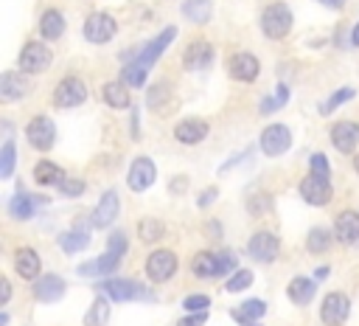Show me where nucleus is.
Listing matches in <instances>:
<instances>
[{"label":"nucleus","mask_w":359,"mask_h":326,"mask_svg":"<svg viewBox=\"0 0 359 326\" xmlns=\"http://www.w3.org/2000/svg\"><path fill=\"white\" fill-rule=\"evenodd\" d=\"M233 267H236V253L230 250H222V253L202 250L191 261V270L196 278H219V275H227Z\"/></svg>","instance_id":"obj_1"},{"label":"nucleus","mask_w":359,"mask_h":326,"mask_svg":"<svg viewBox=\"0 0 359 326\" xmlns=\"http://www.w3.org/2000/svg\"><path fill=\"white\" fill-rule=\"evenodd\" d=\"M261 28H264V34L269 39H283L289 34V28H292V11H289V6L280 3V0L269 3L261 11Z\"/></svg>","instance_id":"obj_2"},{"label":"nucleus","mask_w":359,"mask_h":326,"mask_svg":"<svg viewBox=\"0 0 359 326\" xmlns=\"http://www.w3.org/2000/svg\"><path fill=\"white\" fill-rule=\"evenodd\" d=\"M115 31H118L115 20H112L109 14H104V11H95V14H90V17L84 20V39H87V42L104 45V42H109V39L115 37Z\"/></svg>","instance_id":"obj_3"},{"label":"nucleus","mask_w":359,"mask_h":326,"mask_svg":"<svg viewBox=\"0 0 359 326\" xmlns=\"http://www.w3.org/2000/svg\"><path fill=\"white\" fill-rule=\"evenodd\" d=\"M84 98H87V87H84V82H81V79H76V76L62 79V82L56 84V90H53V104H56V107H62V110L79 107Z\"/></svg>","instance_id":"obj_4"},{"label":"nucleus","mask_w":359,"mask_h":326,"mask_svg":"<svg viewBox=\"0 0 359 326\" xmlns=\"http://www.w3.org/2000/svg\"><path fill=\"white\" fill-rule=\"evenodd\" d=\"M25 138H28V143L34 146V149H50L53 146V141H56V126H53V121L48 118V115H34L31 121H28V126H25Z\"/></svg>","instance_id":"obj_5"},{"label":"nucleus","mask_w":359,"mask_h":326,"mask_svg":"<svg viewBox=\"0 0 359 326\" xmlns=\"http://www.w3.org/2000/svg\"><path fill=\"white\" fill-rule=\"evenodd\" d=\"M177 273V256H174V250H154L149 259H146V275L151 278V281H157V284H163V281H168L171 275Z\"/></svg>","instance_id":"obj_6"},{"label":"nucleus","mask_w":359,"mask_h":326,"mask_svg":"<svg viewBox=\"0 0 359 326\" xmlns=\"http://www.w3.org/2000/svg\"><path fill=\"white\" fill-rule=\"evenodd\" d=\"M50 62H53V53H50V48L42 45V42H28V45L22 48V53H20V67H22V73H42L45 67H50Z\"/></svg>","instance_id":"obj_7"},{"label":"nucleus","mask_w":359,"mask_h":326,"mask_svg":"<svg viewBox=\"0 0 359 326\" xmlns=\"http://www.w3.org/2000/svg\"><path fill=\"white\" fill-rule=\"evenodd\" d=\"M289 146H292V132H289V126H283V124H269V126L261 132V152H264V155L278 157V155H283Z\"/></svg>","instance_id":"obj_8"},{"label":"nucleus","mask_w":359,"mask_h":326,"mask_svg":"<svg viewBox=\"0 0 359 326\" xmlns=\"http://www.w3.org/2000/svg\"><path fill=\"white\" fill-rule=\"evenodd\" d=\"M348 312H351L348 295H342V292H328V295L323 298V306H320V320H323L325 326H339V323H345Z\"/></svg>","instance_id":"obj_9"},{"label":"nucleus","mask_w":359,"mask_h":326,"mask_svg":"<svg viewBox=\"0 0 359 326\" xmlns=\"http://www.w3.org/2000/svg\"><path fill=\"white\" fill-rule=\"evenodd\" d=\"M174 37H177V28H174V25L163 28V31H160V34H157L151 42H146V45H143V48L135 53V62H137V65H143V67L154 65V62L163 56V51L171 45V39H174Z\"/></svg>","instance_id":"obj_10"},{"label":"nucleus","mask_w":359,"mask_h":326,"mask_svg":"<svg viewBox=\"0 0 359 326\" xmlns=\"http://www.w3.org/2000/svg\"><path fill=\"white\" fill-rule=\"evenodd\" d=\"M300 194H303V200L311 202V205H325V202L331 200V183H328V177L311 171V174H306V177L300 180Z\"/></svg>","instance_id":"obj_11"},{"label":"nucleus","mask_w":359,"mask_h":326,"mask_svg":"<svg viewBox=\"0 0 359 326\" xmlns=\"http://www.w3.org/2000/svg\"><path fill=\"white\" fill-rule=\"evenodd\" d=\"M247 250L255 261H275L278 259V250H280V242L278 236H272L269 230H258L252 233V239L247 242Z\"/></svg>","instance_id":"obj_12"},{"label":"nucleus","mask_w":359,"mask_h":326,"mask_svg":"<svg viewBox=\"0 0 359 326\" xmlns=\"http://www.w3.org/2000/svg\"><path fill=\"white\" fill-rule=\"evenodd\" d=\"M154 177H157L154 163H151L149 157H135L132 166H129V177H126V183H129L132 191L140 194V191H146V188L154 183Z\"/></svg>","instance_id":"obj_13"},{"label":"nucleus","mask_w":359,"mask_h":326,"mask_svg":"<svg viewBox=\"0 0 359 326\" xmlns=\"http://www.w3.org/2000/svg\"><path fill=\"white\" fill-rule=\"evenodd\" d=\"M331 143H334L337 152L351 155L356 149V143H359V124H353V121H337L331 126Z\"/></svg>","instance_id":"obj_14"},{"label":"nucleus","mask_w":359,"mask_h":326,"mask_svg":"<svg viewBox=\"0 0 359 326\" xmlns=\"http://www.w3.org/2000/svg\"><path fill=\"white\" fill-rule=\"evenodd\" d=\"M210 62H213V45L208 39H194L182 53V67L185 70H202Z\"/></svg>","instance_id":"obj_15"},{"label":"nucleus","mask_w":359,"mask_h":326,"mask_svg":"<svg viewBox=\"0 0 359 326\" xmlns=\"http://www.w3.org/2000/svg\"><path fill=\"white\" fill-rule=\"evenodd\" d=\"M227 70H230V76H233L236 82H252V79L258 76L261 65H258V59H255L252 53L241 51V53H233V56H230Z\"/></svg>","instance_id":"obj_16"},{"label":"nucleus","mask_w":359,"mask_h":326,"mask_svg":"<svg viewBox=\"0 0 359 326\" xmlns=\"http://www.w3.org/2000/svg\"><path fill=\"white\" fill-rule=\"evenodd\" d=\"M101 289H104L112 301H132V298H137V295H146V298H149V292H146L140 284L129 281V278H107V281L101 284Z\"/></svg>","instance_id":"obj_17"},{"label":"nucleus","mask_w":359,"mask_h":326,"mask_svg":"<svg viewBox=\"0 0 359 326\" xmlns=\"http://www.w3.org/2000/svg\"><path fill=\"white\" fill-rule=\"evenodd\" d=\"M65 289H67V284H65V278L62 275H53V273H45V275H39L36 281H34V295L39 298V301H59L62 295H65Z\"/></svg>","instance_id":"obj_18"},{"label":"nucleus","mask_w":359,"mask_h":326,"mask_svg":"<svg viewBox=\"0 0 359 326\" xmlns=\"http://www.w3.org/2000/svg\"><path fill=\"white\" fill-rule=\"evenodd\" d=\"M205 135H208V124L202 118H185L174 126V138L185 146H194V143L205 141Z\"/></svg>","instance_id":"obj_19"},{"label":"nucleus","mask_w":359,"mask_h":326,"mask_svg":"<svg viewBox=\"0 0 359 326\" xmlns=\"http://www.w3.org/2000/svg\"><path fill=\"white\" fill-rule=\"evenodd\" d=\"M118 208H121V200L115 191H104V197L98 200L95 211H93V225L95 228H107L112 225V219L118 216Z\"/></svg>","instance_id":"obj_20"},{"label":"nucleus","mask_w":359,"mask_h":326,"mask_svg":"<svg viewBox=\"0 0 359 326\" xmlns=\"http://www.w3.org/2000/svg\"><path fill=\"white\" fill-rule=\"evenodd\" d=\"M121 259H123V256H118V253L107 250L101 259L87 261V264H79V275H112V273L118 270Z\"/></svg>","instance_id":"obj_21"},{"label":"nucleus","mask_w":359,"mask_h":326,"mask_svg":"<svg viewBox=\"0 0 359 326\" xmlns=\"http://www.w3.org/2000/svg\"><path fill=\"white\" fill-rule=\"evenodd\" d=\"M334 233L342 244H353L359 239V214L356 211H342L337 216V225H334Z\"/></svg>","instance_id":"obj_22"},{"label":"nucleus","mask_w":359,"mask_h":326,"mask_svg":"<svg viewBox=\"0 0 359 326\" xmlns=\"http://www.w3.org/2000/svg\"><path fill=\"white\" fill-rule=\"evenodd\" d=\"M42 202H45L42 197H31V194H25V191H17V194L8 200V214H11L14 219H31L34 211H36V205H42Z\"/></svg>","instance_id":"obj_23"},{"label":"nucleus","mask_w":359,"mask_h":326,"mask_svg":"<svg viewBox=\"0 0 359 326\" xmlns=\"http://www.w3.org/2000/svg\"><path fill=\"white\" fill-rule=\"evenodd\" d=\"M28 93V84H25V79L20 76V73H11V70H6L3 76H0V98L8 104V101H17V98H22Z\"/></svg>","instance_id":"obj_24"},{"label":"nucleus","mask_w":359,"mask_h":326,"mask_svg":"<svg viewBox=\"0 0 359 326\" xmlns=\"http://www.w3.org/2000/svg\"><path fill=\"white\" fill-rule=\"evenodd\" d=\"M266 312V304L258 298H247L238 309H233V318L238 320V326H258V318Z\"/></svg>","instance_id":"obj_25"},{"label":"nucleus","mask_w":359,"mask_h":326,"mask_svg":"<svg viewBox=\"0 0 359 326\" xmlns=\"http://www.w3.org/2000/svg\"><path fill=\"white\" fill-rule=\"evenodd\" d=\"M14 267L22 278H36L39 275V256L34 247H20L17 250V259H14Z\"/></svg>","instance_id":"obj_26"},{"label":"nucleus","mask_w":359,"mask_h":326,"mask_svg":"<svg viewBox=\"0 0 359 326\" xmlns=\"http://www.w3.org/2000/svg\"><path fill=\"white\" fill-rule=\"evenodd\" d=\"M314 289H317V284L311 281V278H306V275H297V278H292L289 281V287H286V295L294 301V304H309L311 298H314Z\"/></svg>","instance_id":"obj_27"},{"label":"nucleus","mask_w":359,"mask_h":326,"mask_svg":"<svg viewBox=\"0 0 359 326\" xmlns=\"http://www.w3.org/2000/svg\"><path fill=\"white\" fill-rule=\"evenodd\" d=\"M65 31V17L56 11V8H48L42 17H39V34L45 39H59Z\"/></svg>","instance_id":"obj_28"},{"label":"nucleus","mask_w":359,"mask_h":326,"mask_svg":"<svg viewBox=\"0 0 359 326\" xmlns=\"http://www.w3.org/2000/svg\"><path fill=\"white\" fill-rule=\"evenodd\" d=\"M101 96H104V101L112 107V110H123V107H129V93H126V84H121V82H107L104 84V90H101Z\"/></svg>","instance_id":"obj_29"},{"label":"nucleus","mask_w":359,"mask_h":326,"mask_svg":"<svg viewBox=\"0 0 359 326\" xmlns=\"http://www.w3.org/2000/svg\"><path fill=\"white\" fill-rule=\"evenodd\" d=\"M34 180H36L39 185H56V183H65V174H62V169H59L56 163L39 160V163L34 166Z\"/></svg>","instance_id":"obj_30"},{"label":"nucleus","mask_w":359,"mask_h":326,"mask_svg":"<svg viewBox=\"0 0 359 326\" xmlns=\"http://www.w3.org/2000/svg\"><path fill=\"white\" fill-rule=\"evenodd\" d=\"M107 320H109V301L95 298L93 306L84 312V326H107Z\"/></svg>","instance_id":"obj_31"},{"label":"nucleus","mask_w":359,"mask_h":326,"mask_svg":"<svg viewBox=\"0 0 359 326\" xmlns=\"http://www.w3.org/2000/svg\"><path fill=\"white\" fill-rule=\"evenodd\" d=\"M210 0H185V6H182V14L191 20V22H196V25H202V22H208L210 20Z\"/></svg>","instance_id":"obj_32"},{"label":"nucleus","mask_w":359,"mask_h":326,"mask_svg":"<svg viewBox=\"0 0 359 326\" xmlns=\"http://www.w3.org/2000/svg\"><path fill=\"white\" fill-rule=\"evenodd\" d=\"M90 244V233L87 230H67L59 236V247L65 253H76V250H84Z\"/></svg>","instance_id":"obj_33"},{"label":"nucleus","mask_w":359,"mask_h":326,"mask_svg":"<svg viewBox=\"0 0 359 326\" xmlns=\"http://www.w3.org/2000/svg\"><path fill=\"white\" fill-rule=\"evenodd\" d=\"M163 233H165V230H163V222L154 219V216H146V219L137 222V236H140V242H146V244L157 242Z\"/></svg>","instance_id":"obj_34"},{"label":"nucleus","mask_w":359,"mask_h":326,"mask_svg":"<svg viewBox=\"0 0 359 326\" xmlns=\"http://www.w3.org/2000/svg\"><path fill=\"white\" fill-rule=\"evenodd\" d=\"M328 244H331V233H328L325 228H314V230H309V236H306V247H309V253H325Z\"/></svg>","instance_id":"obj_35"},{"label":"nucleus","mask_w":359,"mask_h":326,"mask_svg":"<svg viewBox=\"0 0 359 326\" xmlns=\"http://www.w3.org/2000/svg\"><path fill=\"white\" fill-rule=\"evenodd\" d=\"M286 98H289V87H286V84H278V87H275V96L261 101V112L266 115V112H275V110H280V107L286 104Z\"/></svg>","instance_id":"obj_36"},{"label":"nucleus","mask_w":359,"mask_h":326,"mask_svg":"<svg viewBox=\"0 0 359 326\" xmlns=\"http://www.w3.org/2000/svg\"><path fill=\"white\" fill-rule=\"evenodd\" d=\"M146 70H149V67H143V65H137V62H129V65L123 67V84L140 87V84L146 82Z\"/></svg>","instance_id":"obj_37"},{"label":"nucleus","mask_w":359,"mask_h":326,"mask_svg":"<svg viewBox=\"0 0 359 326\" xmlns=\"http://www.w3.org/2000/svg\"><path fill=\"white\" fill-rule=\"evenodd\" d=\"M11 174H14V141H6L0 152V177L8 180Z\"/></svg>","instance_id":"obj_38"},{"label":"nucleus","mask_w":359,"mask_h":326,"mask_svg":"<svg viewBox=\"0 0 359 326\" xmlns=\"http://www.w3.org/2000/svg\"><path fill=\"white\" fill-rule=\"evenodd\" d=\"M250 284H252V273H250V270H236L233 278H227L224 289H227V292H241V289H247Z\"/></svg>","instance_id":"obj_39"},{"label":"nucleus","mask_w":359,"mask_h":326,"mask_svg":"<svg viewBox=\"0 0 359 326\" xmlns=\"http://www.w3.org/2000/svg\"><path fill=\"white\" fill-rule=\"evenodd\" d=\"M351 98H353V90H351V87H342V90L331 93V98L323 104V112H334L339 104H345V101H351Z\"/></svg>","instance_id":"obj_40"},{"label":"nucleus","mask_w":359,"mask_h":326,"mask_svg":"<svg viewBox=\"0 0 359 326\" xmlns=\"http://www.w3.org/2000/svg\"><path fill=\"white\" fill-rule=\"evenodd\" d=\"M182 304H185V309H188V312H202V309H208V306H210V298H208V295L194 292V295H188Z\"/></svg>","instance_id":"obj_41"},{"label":"nucleus","mask_w":359,"mask_h":326,"mask_svg":"<svg viewBox=\"0 0 359 326\" xmlns=\"http://www.w3.org/2000/svg\"><path fill=\"white\" fill-rule=\"evenodd\" d=\"M272 205V200L266 197V194H258V197H250V202H247V208H250V214L252 216H258V214H264L266 208Z\"/></svg>","instance_id":"obj_42"},{"label":"nucleus","mask_w":359,"mask_h":326,"mask_svg":"<svg viewBox=\"0 0 359 326\" xmlns=\"http://www.w3.org/2000/svg\"><path fill=\"white\" fill-rule=\"evenodd\" d=\"M107 250H112V253L123 256V253H126V236H123L121 230H115V233L109 236V242H107Z\"/></svg>","instance_id":"obj_43"},{"label":"nucleus","mask_w":359,"mask_h":326,"mask_svg":"<svg viewBox=\"0 0 359 326\" xmlns=\"http://www.w3.org/2000/svg\"><path fill=\"white\" fill-rule=\"evenodd\" d=\"M309 166H311V171L314 174H323V177H328V160H325V155H311L309 157Z\"/></svg>","instance_id":"obj_44"},{"label":"nucleus","mask_w":359,"mask_h":326,"mask_svg":"<svg viewBox=\"0 0 359 326\" xmlns=\"http://www.w3.org/2000/svg\"><path fill=\"white\" fill-rule=\"evenodd\" d=\"M62 194H65V197H79V194H84V180H65V183H62Z\"/></svg>","instance_id":"obj_45"},{"label":"nucleus","mask_w":359,"mask_h":326,"mask_svg":"<svg viewBox=\"0 0 359 326\" xmlns=\"http://www.w3.org/2000/svg\"><path fill=\"white\" fill-rule=\"evenodd\" d=\"M205 320H208V309H202V312H191V315H185L177 326H205Z\"/></svg>","instance_id":"obj_46"},{"label":"nucleus","mask_w":359,"mask_h":326,"mask_svg":"<svg viewBox=\"0 0 359 326\" xmlns=\"http://www.w3.org/2000/svg\"><path fill=\"white\" fill-rule=\"evenodd\" d=\"M213 200H216V188H208L205 194H199V197H196V205H199V208H208Z\"/></svg>","instance_id":"obj_47"},{"label":"nucleus","mask_w":359,"mask_h":326,"mask_svg":"<svg viewBox=\"0 0 359 326\" xmlns=\"http://www.w3.org/2000/svg\"><path fill=\"white\" fill-rule=\"evenodd\" d=\"M0 287H3V298H0V304H8V301H11V284L3 278V281H0Z\"/></svg>","instance_id":"obj_48"},{"label":"nucleus","mask_w":359,"mask_h":326,"mask_svg":"<svg viewBox=\"0 0 359 326\" xmlns=\"http://www.w3.org/2000/svg\"><path fill=\"white\" fill-rule=\"evenodd\" d=\"M185 183H188L185 177H174L171 180V191H185Z\"/></svg>","instance_id":"obj_49"},{"label":"nucleus","mask_w":359,"mask_h":326,"mask_svg":"<svg viewBox=\"0 0 359 326\" xmlns=\"http://www.w3.org/2000/svg\"><path fill=\"white\" fill-rule=\"evenodd\" d=\"M320 3H323V6H328V8H342L348 0H320Z\"/></svg>","instance_id":"obj_50"},{"label":"nucleus","mask_w":359,"mask_h":326,"mask_svg":"<svg viewBox=\"0 0 359 326\" xmlns=\"http://www.w3.org/2000/svg\"><path fill=\"white\" fill-rule=\"evenodd\" d=\"M351 45H356V48H359V22L351 28Z\"/></svg>","instance_id":"obj_51"},{"label":"nucleus","mask_w":359,"mask_h":326,"mask_svg":"<svg viewBox=\"0 0 359 326\" xmlns=\"http://www.w3.org/2000/svg\"><path fill=\"white\" fill-rule=\"evenodd\" d=\"M317 278H328V267H320L317 270Z\"/></svg>","instance_id":"obj_52"},{"label":"nucleus","mask_w":359,"mask_h":326,"mask_svg":"<svg viewBox=\"0 0 359 326\" xmlns=\"http://www.w3.org/2000/svg\"><path fill=\"white\" fill-rule=\"evenodd\" d=\"M353 169H356V174H359V155L353 157Z\"/></svg>","instance_id":"obj_53"}]
</instances>
